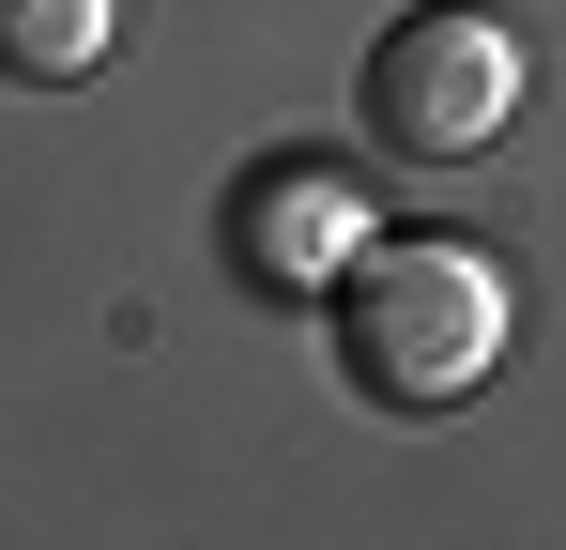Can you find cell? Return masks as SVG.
Instances as JSON below:
<instances>
[{"mask_svg":"<svg viewBox=\"0 0 566 550\" xmlns=\"http://www.w3.org/2000/svg\"><path fill=\"white\" fill-rule=\"evenodd\" d=\"M123 46V0H0V77L15 92H62Z\"/></svg>","mask_w":566,"mask_h":550,"instance_id":"obj_4","label":"cell"},{"mask_svg":"<svg viewBox=\"0 0 566 550\" xmlns=\"http://www.w3.org/2000/svg\"><path fill=\"white\" fill-rule=\"evenodd\" d=\"M353 245H368V214H353L337 169H261V183H230V261H245V275H276V290H337Z\"/></svg>","mask_w":566,"mask_h":550,"instance_id":"obj_3","label":"cell"},{"mask_svg":"<svg viewBox=\"0 0 566 550\" xmlns=\"http://www.w3.org/2000/svg\"><path fill=\"white\" fill-rule=\"evenodd\" d=\"M521 77H536V46H521V15H490V0H413L398 31L368 46V154L398 169H474L505 123H521Z\"/></svg>","mask_w":566,"mask_h":550,"instance_id":"obj_2","label":"cell"},{"mask_svg":"<svg viewBox=\"0 0 566 550\" xmlns=\"http://www.w3.org/2000/svg\"><path fill=\"white\" fill-rule=\"evenodd\" d=\"M322 306H337L353 398H382V413H460L505 367V261L460 230H368Z\"/></svg>","mask_w":566,"mask_h":550,"instance_id":"obj_1","label":"cell"}]
</instances>
